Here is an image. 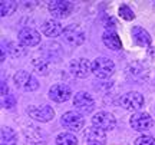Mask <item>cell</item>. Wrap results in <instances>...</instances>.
<instances>
[{"mask_svg": "<svg viewBox=\"0 0 155 145\" xmlns=\"http://www.w3.org/2000/svg\"><path fill=\"white\" fill-rule=\"evenodd\" d=\"M115 72V63L108 58H96L92 62V73L99 79H109Z\"/></svg>", "mask_w": 155, "mask_h": 145, "instance_id": "cell-1", "label": "cell"}, {"mask_svg": "<svg viewBox=\"0 0 155 145\" xmlns=\"http://www.w3.org/2000/svg\"><path fill=\"white\" fill-rule=\"evenodd\" d=\"M61 124L63 128L69 129V131H81L83 128V125H85V118L79 112L69 111L62 115Z\"/></svg>", "mask_w": 155, "mask_h": 145, "instance_id": "cell-2", "label": "cell"}, {"mask_svg": "<svg viewBox=\"0 0 155 145\" xmlns=\"http://www.w3.org/2000/svg\"><path fill=\"white\" fill-rule=\"evenodd\" d=\"M13 81H15V85L19 89H25L26 92H33L39 88V82L26 71H19L15 75Z\"/></svg>", "mask_w": 155, "mask_h": 145, "instance_id": "cell-3", "label": "cell"}, {"mask_svg": "<svg viewBox=\"0 0 155 145\" xmlns=\"http://www.w3.org/2000/svg\"><path fill=\"white\" fill-rule=\"evenodd\" d=\"M72 104L78 111L83 112V114H91L95 108V99L88 92H78L76 95L73 96Z\"/></svg>", "mask_w": 155, "mask_h": 145, "instance_id": "cell-4", "label": "cell"}, {"mask_svg": "<svg viewBox=\"0 0 155 145\" xmlns=\"http://www.w3.org/2000/svg\"><path fill=\"white\" fill-rule=\"evenodd\" d=\"M73 10V5L65 0H53L49 2V12L55 19H65Z\"/></svg>", "mask_w": 155, "mask_h": 145, "instance_id": "cell-5", "label": "cell"}, {"mask_svg": "<svg viewBox=\"0 0 155 145\" xmlns=\"http://www.w3.org/2000/svg\"><path fill=\"white\" fill-rule=\"evenodd\" d=\"M119 105L127 109V111H138L141 106L144 105V96L139 92H128L125 95L121 96L119 99Z\"/></svg>", "mask_w": 155, "mask_h": 145, "instance_id": "cell-6", "label": "cell"}, {"mask_svg": "<svg viewBox=\"0 0 155 145\" xmlns=\"http://www.w3.org/2000/svg\"><path fill=\"white\" fill-rule=\"evenodd\" d=\"M69 71L75 78H86L89 73L92 72V62L85 59V58H79L71 62L69 65Z\"/></svg>", "mask_w": 155, "mask_h": 145, "instance_id": "cell-7", "label": "cell"}, {"mask_svg": "<svg viewBox=\"0 0 155 145\" xmlns=\"http://www.w3.org/2000/svg\"><path fill=\"white\" fill-rule=\"evenodd\" d=\"M63 39L68 45L71 46H81L85 42V33L82 29H79L76 25H71L66 29H63Z\"/></svg>", "mask_w": 155, "mask_h": 145, "instance_id": "cell-8", "label": "cell"}, {"mask_svg": "<svg viewBox=\"0 0 155 145\" xmlns=\"http://www.w3.org/2000/svg\"><path fill=\"white\" fill-rule=\"evenodd\" d=\"M116 125L115 117L109 112H98L92 117V127H96L104 131H112Z\"/></svg>", "mask_w": 155, "mask_h": 145, "instance_id": "cell-9", "label": "cell"}, {"mask_svg": "<svg viewBox=\"0 0 155 145\" xmlns=\"http://www.w3.org/2000/svg\"><path fill=\"white\" fill-rule=\"evenodd\" d=\"M28 114L30 118H33L39 122H48L55 117L53 108L49 105H39V106H29Z\"/></svg>", "mask_w": 155, "mask_h": 145, "instance_id": "cell-10", "label": "cell"}, {"mask_svg": "<svg viewBox=\"0 0 155 145\" xmlns=\"http://www.w3.org/2000/svg\"><path fill=\"white\" fill-rule=\"evenodd\" d=\"M154 125V119L147 112H137L131 117V127L135 131H148Z\"/></svg>", "mask_w": 155, "mask_h": 145, "instance_id": "cell-11", "label": "cell"}, {"mask_svg": "<svg viewBox=\"0 0 155 145\" xmlns=\"http://www.w3.org/2000/svg\"><path fill=\"white\" fill-rule=\"evenodd\" d=\"M19 42L22 46H28V48H33V46L40 43V35L32 28H23L19 32Z\"/></svg>", "mask_w": 155, "mask_h": 145, "instance_id": "cell-12", "label": "cell"}, {"mask_svg": "<svg viewBox=\"0 0 155 145\" xmlns=\"http://www.w3.org/2000/svg\"><path fill=\"white\" fill-rule=\"evenodd\" d=\"M106 131L99 129L96 127H91L85 131V140L88 145H105L106 142Z\"/></svg>", "mask_w": 155, "mask_h": 145, "instance_id": "cell-13", "label": "cell"}, {"mask_svg": "<svg viewBox=\"0 0 155 145\" xmlns=\"http://www.w3.org/2000/svg\"><path fill=\"white\" fill-rule=\"evenodd\" d=\"M49 98L55 102H66L69 98H71V88L68 85H63V84H58V85H53L49 91Z\"/></svg>", "mask_w": 155, "mask_h": 145, "instance_id": "cell-14", "label": "cell"}, {"mask_svg": "<svg viewBox=\"0 0 155 145\" xmlns=\"http://www.w3.org/2000/svg\"><path fill=\"white\" fill-rule=\"evenodd\" d=\"M42 32L48 38H58V36L63 35V29H62V25L56 19H49L42 25Z\"/></svg>", "mask_w": 155, "mask_h": 145, "instance_id": "cell-15", "label": "cell"}, {"mask_svg": "<svg viewBox=\"0 0 155 145\" xmlns=\"http://www.w3.org/2000/svg\"><path fill=\"white\" fill-rule=\"evenodd\" d=\"M132 39L138 46H150L151 45V36L144 28L135 26L132 28Z\"/></svg>", "mask_w": 155, "mask_h": 145, "instance_id": "cell-16", "label": "cell"}, {"mask_svg": "<svg viewBox=\"0 0 155 145\" xmlns=\"http://www.w3.org/2000/svg\"><path fill=\"white\" fill-rule=\"evenodd\" d=\"M25 137H26V141L29 144H33V145H40L46 141L43 131L39 128H35V127H30V128L26 129L25 131Z\"/></svg>", "mask_w": 155, "mask_h": 145, "instance_id": "cell-17", "label": "cell"}, {"mask_svg": "<svg viewBox=\"0 0 155 145\" xmlns=\"http://www.w3.org/2000/svg\"><path fill=\"white\" fill-rule=\"evenodd\" d=\"M102 40H104L106 48H109L112 50H119L122 48L121 39L114 30H106L105 33L102 35Z\"/></svg>", "mask_w": 155, "mask_h": 145, "instance_id": "cell-18", "label": "cell"}, {"mask_svg": "<svg viewBox=\"0 0 155 145\" xmlns=\"http://www.w3.org/2000/svg\"><path fill=\"white\" fill-rule=\"evenodd\" d=\"M2 145H16L17 144V134L12 128H2V137H0Z\"/></svg>", "mask_w": 155, "mask_h": 145, "instance_id": "cell-19", "label": "cell"}, {"mask_svg": "<svg viewBox=\"0 0 155 145\" xmlns=\"http://www.w3.org/2000/svg\"><path fill=\"white\" fill-rule=\"evenodd\" d=\"M56 145H78L76 135L71 132H62L56 137Z\"/></svg>", "mask_w": 155, "mask_h": 145, "instance_id": "cell-20", "label": "cell"}, {"mask_svg": "<svg viewBox=\"0 0 155 145\" xmlns=\"http://www.w3.org/2000/svg\"><path fill=\"white\" fill-rule=\"evenodd\" d=\"M16 6H17V3L13 2V0H2L0 2V13H2V16L12 15L13 12L16 10Z\"/></svg>", "mask_w": 155, "mask_h": 145, "instance_id": "cell-21", "label": "cell"}, {"mask_svg": "<svg viewBox=\"0 0 155 145\" xmlns=\"http://www.w3.org/2000/svg\"><path fill=\"white\" fill-rule=\"evenodd\" d=\"M33 66H35V71L39 72L40 75L48 72V62L45 61V58H38L33 61Z\"/></svg>", "mask_w": 155, "mask_h": 145, "instance_id": "cell-22", "label": "cell"}, {"mask_svg": "<svg viewBox=\"0 0 155 145\" xmlns=\"http://www.w3.org/2000/svg\"><path fill=\"white\" fill-rule=\"evenodd\" d=\"M119 16H121L122 19H125V20H134L135 13H134V10L129 7V6L122 5L121 7H119Z\"/></svg>", "mask_w": 155, "mask_h": 145, "instance_id": "cell-23", "label": "cell"}, {"mask_svg": "<svg viewBox=\"0 0 155 145\" xmlns=\"http://www.w3.org/2000/svg\"><path fill=\"white\" fill-rule=\"evenodd\" d=\"M135 145H155V138H152L150 135H141L137 138Z\"/></svg>", "mask_w": 155, "mask_h": 145, "instance_id": "cell-24", "label": "cell"}, {"mask_svg": "<svg viewBox=\"0 0 155 145\" xmlns=\"http://www.w3.org/2000/svg\"><path fill=\"white\" fill-rule=\"evenodd\" d=\"M7 48H9V53H10V55H13L15 58H17V56H20V55L23 53L22 45H16V43H9V45H7Z\"/></svg>", "mask_w": 155, "mask_h": 145, "instance_id": "cell-25", "label": "cell"}, {"mask_svg": "<svg viewBox=\"0 0 155 145\" xmlns=\"http://www.w3.org/2000/svg\"><path fill=\"white\" fill-rule=\"evenodd\" d=\"M3 108H12L15 105V98L13 96H7V98H3Z\"/></svg>", "mask_w": 155, "mask_h": 145, "instance_id": "cell-26", "label": "cell"}, {"mask_svg": "<svg viewBox=\"0 0 155 145\" xmlns=\"http://www.w3.org/2000/svg\"><path fill=\"white\" fill-rule=\"evenodd\" d=\"M2 95H3V98L7 95V86H6L5 82H2Z\"/></svg>", "mask_w": 155, "mask_h": 145, "instance_id": "cell-27", "label": "cell"}]
</instances>
